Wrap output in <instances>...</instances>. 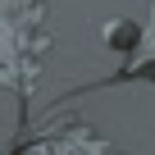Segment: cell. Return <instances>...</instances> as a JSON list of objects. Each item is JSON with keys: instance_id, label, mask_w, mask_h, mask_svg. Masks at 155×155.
Instances as JSON below:
<instances>
[{"instance_id": "3", "label": "cell", "mask_w": 155, "mask_h": 155, "mask_svg": "<svg viewBox=\"0 0 155 155\" xmlns=\"http://www.w3.org/2000/svg\"><path fill=\"white\" fill-rule=\"evenodd\" d=\"M137 41H141V28H137V23H128V18H114V23L105 28V46H114V50L137 46Z\"/></svg>"}, {"instance_id": "2", "label": "cell", "mask_w": 155, "mask_h": 155, "mask_svg": "<svg viewBox=\"0 0 155 155\" xmlns=\"http://www.w3.org/2000/svg\"><path fill=\"white\" fill-rule=\"evenodd\" d=\"M32 150H78V155H96V150H105V137H101L96 128H87V123H73V128H64L59 137L37 141Z\"/></svg>"}, {"instance_id": "1", "label": "cell", "mask_w": 155, "mask_h": 155, "mask_svg": "<svg viewBox=\"0 0 155 155\" xmlns=\"http://www.w3.org/2000/svg\"><path fill=\"white\" fill-rule=\"evenodd\" d=\"M46 50V0H0V87L32 91Z\"/></svg>"}]
</instances>
